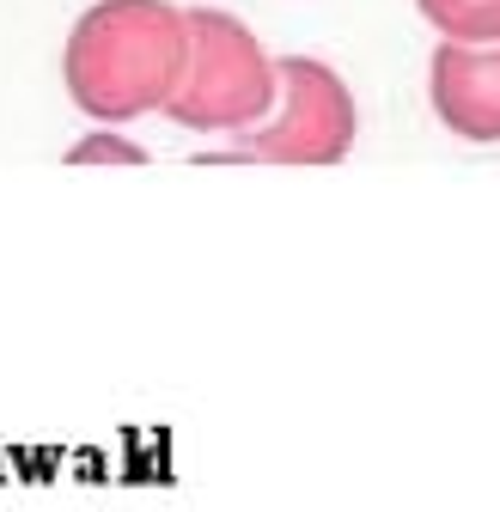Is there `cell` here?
Returning <instances> with one entry per match:
<instances>
[{
  "label": "cell",
  "instance_id": "1",
  "mask_svg": "<svg viewBox=\"0 0 500 512\" xmlns=\"http://www.w3.org/2000/svg\"><path fill=\"white\" fill-rule=\"evenodd\" d=\"M190 68V7L171 0H98L80 13L61 80L92 122H135L171 104Z\"/></svg>",
  "mask_w": 500,
  "mask_h": 512
},
{
  "label": "cell",
  "instance_id": "2",
  "mask_svg": "<svg viewBox=\"0 0 500 512\" xmlns=\"http://www.w3.org/2000/svg\"><path fill=\"white\" fill-rule=\"evenodd\" d=\"M275 110V61L244 19L190 7V68L165 116L190 135H244Z\"/></svg>",
  "mask_w": 500,
  "mask_h": 512
},
{
  "label": "cell",
  "instance_id": "3",
  "mask_svg": "<svg viewBox=\"0 0 500 512\" xmlns=\"http://www.w3.org/2000/svg\"><path fill=\"white\" fill-rule=\"evenodd\" d=\"M360 135L354 92L342 86L336 68L311 55L275 61V110L238 135V159L263 165H342Z\"/></svg>",
  "mask_w": 500,
  "mask_h": 512
},
{
  "label": "cell",
  "instance_id": "6",
  "mask_svg": "<svg viewBox=\"0 0 500 512\" xmlns=\"http://www.w3.org/2000/svg\"><path fill=\"white\" fill-rule=\"evenodd\" d=\"M98 159H110V165H141L147 153L135 141H122V135H92V141H80L68 153V165H98Z\"/></svg>",
  "mask_w": 500,
  "mask_h": 512
},
{
  "label": "cell",
  "instance_id": "4",
  "mask_svg": "<svg viewBox=\"0 0 500 512\" xmlns=\"http://www.w3.org/2000/svg\"><path fill=\"white\" fill-rule=\"evenodd\" d=\"M427 98L458 141H500V43H440L427 61Z\"/></svg>",
  "mask_w": 500,
  "mask_h": 512
},
{
  "label": "cell",
  "instance_id": "5",
  "mask_svg": "<svg viewBox=\"0 0 500 512\" xmlns=\"http://www.w3.org/2000/svg\"><path fill=\"white\" fill-rule=\"evenodd\" d=\"M415 13L452 43H500V0H415Z\"/></svg>",
  "mask_w": 500,
  "mask_h": 512
}]
</instances>
